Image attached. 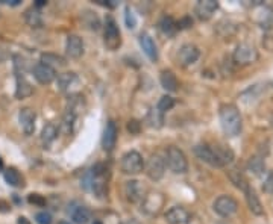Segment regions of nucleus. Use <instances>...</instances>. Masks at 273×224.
I'll use <instances>...</instances> for the list:
<instances>
[{
  "label": "nucleus",
  "mask_w": 273,
  "mask_h": 224,
  "mask_svg": "<svg viewBox=\"0 0 273 224\" xmlns=\"http://www.w3.org/2000/svg\"><path fill=\"white\" fill-rule=\"evenodd\" d=\"M194 153L199 159L211 167L222 168L234 161V152L226 146H210V144H199L194 147Z\"/></svg>",
  "instance_id": "obj_1"
},
{
  "label": "nucleus",
  "mask_w": 273,
  "mask_h": 224,
  "mask_svg": "<svg viewBox=\"0 0 273 224\" xmlns=\"http://www.w3.org/2000/svg\"><path fill=\"white\" fill-rule=\"evenodd\" d=\"M220 124H222V129L225 132V135L234 138L240 135V132L243 129V123H241V115L240 111L236 104H223L222 108H220Z\"/></svg>",
  "instance_id": "obj_2"
},
{
  "label": "nucleus",
  "mask_w": 273,
  "mask_h": 224,
  "mask_svg": "<svg viewBox=\"0 0 273 224\" xmlns=\"http://www.w3.org/2000/svg\"><path fill=\"white\" fill-rule=\"evenodd\" d=\"M165 165L170 168L176 174H184L188 170V161L181 149L178 147H168L165 152Z\"/></svg>",
  "instance_id": "obj_3"
},
{
  "label": "nucleus",
  "mask_w": 273,
  "mask_h": 224,
  "mask_svg": "<svg viewBox=\"0 0 273 224\" xmlns=\"http://www.w3.org/2000/svg\"><path fill=\"white\" fill-rule=\"evenodd\" d=\"M120 170L125 174H138L145 170V161H143V156L131 150L123 155L122 161H120Z\"/></svg>",
  "instance_id": "obj_4"
},
{
  "label": "nucleus",
  "mask_w": 273,
  "mask_h": 224,
  "mask_svg": "<svg viewBox=\"0 0 273 224\" xmlns=\"http://www.w3.org/2000/svg\"><path fill=\"white\" fill-rule=\"evenodd\" d=\"M258 58H259L258 50L248 43L238 44L236 47V50H234V55H232V61L237 65H251V64L256 62Z\"/></svg>",
  "instance_id": "obj_5"
},
{
  "label": "nucleus",
  "mask_w": 273,
  "mask_h": 224,
  "mask_svg": "<svg viewBox=\"0 0 273 224\" xmlns=\"http://www.w3.org/2000/svg\"><path fill=\"white\" fill-rule=\"evenodd\" d=\"M145 170H146V174L149 179L152 180H161L164 177V173H165V159L158 155V153H153L147 162L145 164Z\"/></svg>",
  "instance_id": "obj_6"
},
{
  "label": "nucleus",
  "mask_w": 273,
  "mask_h": 224,
  "mask_svg": "<svg viewBox=\"0 0 273 224\" xmlns=\"http://www.w3.org/2000/svg\"><path fill=\"white\" fill-rule=\"evenodd\" d=\"M213 207H214V212L218 214L220 217L229 218L234 214H237L238 202L231 195H220V197H217V199H216Z\"/></svg>",
  "instance_id": "obj_7"
},
{
  "label": "nucleus",
  "mask_w": 273,
  "mask_h": 224,
  "mask_svg": "<svg viewBox=\"0 0 273 224\" xmlns=\"http://www.w3.org/2000/svg\"><path fill=\"white\" fill-rule=\"evenodd\" d=\"M105 46L108 50H117L122 46V35L115 20L112 17H107L105 21Z\"/></svg>",
  "instance_id": "obj_8"
},
{
  "label": "nucleus",
  "mask_w": 273,
  "mask_h": 224,
  "mask_svg": "<svg viewBox=\"0 0 273 224\" xmlns=\"http://www.w3.org/2000/svg\"><path fill=\"white\" fill-rule=\"evenodd\" d=\"M254 21L259 24L264 29H270L273 26V8L263 3V0L259 3L254 5Z\"/></svg>",
  "instance_id": "obj_9"
},
{
  "label": "nucleus",
  "mask_w": 273,
  "mask_h": 224,
  "mask_svg": "<svg viewBox=\"0 0 273 224\" xmlns=\"http://www.w3.org/2000/svg\"><path fill=\"white\" fill-rule=\"evenodd\" d=\"M164 195L161 192H149L141 202V210L147 215H157L164 206Z\"/></svg>",
  "instance_id": "obj_10"
},
{
  "label": "nucleus",
  "mask_w": 273,
  "mask_h": 224,
  "mask_svg": "<svg viewBox=\"0 0 273 224\" xmlns=\"http://www.w3.org/2000/svg\"><path fill=\"white\" fill-rule=\"evenodd\" d=\"M200 56V50L194 44H184L176 55V61L181 67H190L196 62Z\"/></svg>",
  "instance_id": "obj_11"
},
{
  "label": "nucleus",
  "mask_w": 273,
  "mask_h": 224,
  "mask_svg": "<svg viewBox=\"0 0 273 224\" xmlns=\"http://www.w3.org/2000/svg\"><path fill=\"white\" fill-rule=\"evenodd\" d=\"M125 195H126L127 202H131V203L143 202V199L146 197L145 187H143L141 182H138V180H127L125 183Z\"/></svg>",
  "instance_id": "obj_12"
},
{
  "label": "nucleus",
  "mask_w": 273,
  "mask_h": 224,
  "mask_svg": "<svg viewBox=\"0 0 273 224\" xmlns=\"http://www.w3.org/2000/svg\"><path fill=\"white\" fill-rule=\"evenodd\" d=\"M34 77L41 85H49L56 79V71H55V69L49 67V65L38 62L34 67Z\"/></svg>",
  "instance_id": "obj_13"
},
{
  "label": "nucleus",
  "mask_w": 273,
  "mask_h": 224,
  "mask_svg": "<svg viewBox=\"0 0 273 224\" xmlns=\"http://www.w3.org/2000/svg\"><path fill=\"white\" fill-rule=\"evenodd\" d=\"M217 8H218V2H216V0H200L194 6V12H196L199 20L206 21L214 16Z\"/></svg>",
  "instance_id": "obj_14"
},
{
  "label": "nucleus",
  "mask_w": 273,
  "mask_h": 224,
  "mask_svg": "<svg viewBox=\"0 0 273 224\" xmlns=\"http://www.w3.org/2000/svg\"><path fill=\"white\" fill-rule=\"evenodd\" d=\"M165 220L168 224H187L191 220V214L185 207L173 206L165 212Z\"/></svg>",
  "instance_id": "obj_15"
},
{
  "label": "nucleus",
  "mask_w": 273,
  "mask_h": 224,
  "mask_svg": "<svg viewBox=\"0 0 273 224\" xmlns=\"http://www.w3.org/2000/svg\"><path fill=\"white\" fill-rule=\"evenodd\" d=\"M117 137H119V129H117V124L111 120L107 123L105 130H103V137H102V147L107 152L114 150L115 142H117Z\"/></svg>",
  "instance_id": "obj_16"
},
{
  "label": "nucleus",
  "mask_w": 273,
  "mask_h": 224,
  "mask_svg": "<svg viewBox=\"0 0 273 224\" xmlns=\"http://www.w3.org/2000/svg\"><path fill=\"white\" fill-rule=\"evenodd\" d=\"M18 120L21 124V129L26 135H32L35 132V120H36V114L31 108H23L20 109L18 114Z\"/></svg>",
  "instance_id": "obj_17"
},
{
  "label": "nucleus",
  "mask_w": 273,
  "mask_h": 224,
  "mask_svg": "<svg viewBox=\"0 0 273 224\" xmlns=\"http://www.w3.org/2000/svg\"><path fill=\"white\" fill-rule=\"evenodd\" d=\"M66 52L69 58L79 59L84 55V41L79 35H69L66 43Z\"/></svg>",
  "instance_id": "obj_18"
},
{
  "label": "nucleus",
  "mask_w": 273,
  "mask_h": 224,
  "mask_svg": "<svg viewBox=\"0 0 273 224\" xmlns=\"http://www.w3.org/2000/svg\"><path fill=\"white\" fill-rule=\"evenodd\" d=\"M140 46L143 49V52L146 53V56L150 59V61H158V49H157V44L152 39L150 35L147 34H141L140 35Z\"/></svg>",
  "instance_id": "obj_19"
},
{
  "label": "nucleus",
  "mask_w": 273,
  "mask_h": 224,
  "mask_svg": "<svg viewBox=\"0 0 273 224\" xmlns=\"http://www.w3.org/2000/svg\"><path fill=\"white\" fill-rule=\"evenodd\" d=\"M244 195H246V202H248V206L251 209V212L255 214V215H263L264 214V207H263L261 200L258 199L256 192L249 187L248 190L244 191Z\"/></svg>",
  "instance_id": "obj_20"
},
{
  "label": "nucleus",
  "mask_w": 273,
  "mask_h": 224,
  "mask_svg": "<svg viewBox=\"0 0 273 224\" xmlns=\"http://www.w3.org/2000/svg\"><path fill=\"white\" fill-rule=\"evenodd\" d=\"M160 82H161V86L165 89V91H170V93H175L178 91V86H179V82L175 76V73L172 70H164L161 71L160 74Z\"/></svg>",
  "instance_id": "obj_21"
},
{
  "label": "nucleus",
  "mask_w": 273,
  "mask_h": 224,
  "mask_svg": "<svg viewBox=\"0 0 273 224\" xmlns=\"http://www.w3.org/2000/svg\"><path fill=\"white\" fill-rule=\"evenodd\" d=\"M34 93V88L32 85L26 81V79L21 76V74H17V86H16V99L18 100H23L26 97L32 96Z\"/></svg>",
  "instance_id": "obj_22"
},
{
  "label": "nucleus",
  "mask_w": 273,
  "mask_h": 224,
  "mask_svg": "<svg viewBox=\"0 0 273 224\" xmlns=\"http://www.w3.org/2000/svg\"><path fill=\"white\" fill-rule=\"evenodd\" d=\"M81 21L85 26L87 29L90 31H99L100 29V18L97 17L96 12L93 11H84L81 14Z\"/></svg>",
  "instance_id": "obj_23"
},
{
  "label": "nucleus",
  "mask_w": 273,
  "mask_h": 224,
  "mask_svg": "<svg viewBox=\"0 0 273 224\" xmlns=\"http://www.w3.org/2000/svg\"><path fill=\"white\" fill-rule=\"evenodd\" d=\"M69 212L76 224H88V221L91 220V212L85 206H76L72 210H69Z\"/></svg>",
  "instance_id": "obj_24"
},
{
  "label": "nucleus",
  "mask_w": 273,
  "mask_h": 224,
  "mask_svg": "<svg viewBox=\"0 0 273 224\" xmlns=\"http://www.w3.org/2000/svg\"><path fill=\"white\" fill-rule=\"evenodd\" d=\"M56 135H58V127L52 123H47L44 127H43V132H41V141H43V146L44 149H49L50 144L56 139Z\"/></svg>",
  "instance_id": "obj_25"
},
{
  "label": "nucleus",
  "mask_w": 273,
  "mask_h": 224,
  "mask_svg": "<svg viewBox=\"0 0 273 224\" xmlns=\"http://www.w3.org/2000/svg\"><path fill=\"white\" fill-rule=\"evenodd\" d=\"M24 21L28 23L31 28H41L43 26V18H41V12L38 11L35 6L29 8L24 12Z\"/></svg>",
  "instance_id": "obj_26"
},
{
  "label": "nucleus",
  "mask_w": 273,
  "mask_h": 224,
  "mask_svg": "<svg viewBox=\"0 0 273 224\" xmlns=\"http://www.w3.org/2000/svg\"><path fill=\"white\" fill-rule=\"evenodd\" d=\"M3 177L6 180L8 185L14 187V188H20L23 187V177L21 174L18 173V171L16 168H8L3 171Z\"/></svg>",
  "instance_id": "obj_27"
},
{
  "label": "nucleus",
  "mask_w": 273,
  "mask_h": 224,
  "mask_svg": "<svg viewBox=\"0 0 273 224\" xmlns=\"http://www.w3.org/2000/svg\"><path fill=\"white\" fill-rule=\"evenodd\" d=\"M76 82H77V76H76L74 73H72V71L59 74V76H58V81H56L58 88H59L61 91H67V89H69L70 86H73Z\"/></svg>",
  "instance_id": "obj_28"
},
{
  "label": "nucleus",
  "mask_w": 273,
  "mask_h": 224,
  "mask_svg": "<svg viewBox=\"0 0 273 224\" xmlns=\"http://www.w3.org/2000/svg\"><path fill=\"white\" fill-rule=\"evenodd\" d=\"M248 170L255 176H261L266 171V162L263 157L259 156H252L249 162H248Z\"/></svg>",
  "instance_id": "obj_29"
},
{
  "label": "nucleus",
  "mask_w": 273,
  "mask_h": 224,
  "mask_svg": "<svg viewBox=\"0 0 273 224\" xmlns=\"http://www.w3.org/2000/svg\"><path fill=\"white\" fill-rule=\"evenodd\" d=\"M229 179H231V182L234 183V185H236L238 190H241L243 192L249 188V183H248V179L244 177V174L243 173H240L238 170H231L229 171Z\"/></svg>",
  "instance_id": "obj_30"
},
{
  "label": "nucleus",
  "mask_w": 273,
  "mask_h": 224,
  "mask_svg": "<svg viewBox=\"0 0 273 224\" xmlns=\"http://www.w3.org/2000/svg\"><path fill=\"white\" fill-rule=\"evenodd\" d=\"M160 31L167 35V36H172L175 35V32L178 31V26H176V21L172 18V17H167L164 16L161 20H160Z\"/></svg>",
  "instance_id": "obj_31"
},
{
  "label": "nucleus",
  "mask_w": 273,
  "mask_h": 224,
  "mask_svg": "<svg viewBox=\"0 0 273 224\" xmlns=\"http://www.w3.org/2000/svg\"><path fill=\"white\" fill-rule=\"evenodd\" d=\"M41 64H46L49 67L55 69L56 65L58 67H62V65H66V59L58 56V55H54V53H44L41 56Z\"/></svg>",
  "instance_id": "obj_32"
},
{
  "label": "nucleus",
  "mask_w": 273,
  "mask_h": 224,
  "mask_svg": "<svg viewBox=\"0 0 273 224\" xmlns=\"http://www.w3.org/2000/svg\"><path fill=\"white\" fill-rule=\"evenodd\" d=\"M164 114L163 112H160L158 109H152L150 112H149V115H147V123L152 126V127H155V129H160L161 126H163V123H164V117H163Z\"/></svg>",
  "instance_id": "obj_33"
},
{
  "label": "nucleus",
  "mask_w": 273,
  "mask_h": 224,
  "mask_svg": "<svg viewBox=\"0 0 273 224\" xmlns=\"http://www.w3.org/2000/svg\"><path fill=\"white\" fill-rule=\"evenodd\" d=\"M76 118H77V115H74V114H72V112H66L64 114V118H62V124H61V129L66 132V134H72L73 132V124H74V121H76Z\"/></svg>",
  "instance_id": "obj_34"
},
{
  "label": "nucleus",
  "mask_w": 273,
  "mask_h": 224,
  "mask_svg": "<svg viewBox=\"0 0 273 224\" xmlns=\"http://www.w3.org/2000/svg\"><path fill=\"white\" fill-rule=\"evenodd\" d=\"M173 106H175V99L170 97V96H163V97L160 99L158 104H157V109H158L160 112L164 114L165 111H170Z\"/></svg>",
  "instance_id": "obj_35"
},
{
  "label": "nucleus",
  "mask_w": 273,
  "mask_h": 224,
  "mask_svg": "<svg viewBox=\"0 0 273 224\" xmlns=\"http://www.w3.org/2000/svg\"><path fill=\"white\" fill-rule=\"evenodd\" d=\"M35 221L38 224H52V221H54V218H52L50 212H47V210H41V212H38L35 215Z\"/></svg>",
  "instance_id": "obj_36"
},
{
  "label": "nucleus",
  "mask_w": 273,
  "mask_h": 224,
  "mask_svg": "<svg viewBox=\"0 0 273 224\" xmlns=\"http://www.w3.org/2000/svg\"><path fill=\"white\" fill-rule=\"evenodd\" d=\"M263 191L267 192V194H273V173H270L266 176L264 179V183H263Z\"/></svg>",
  "instance_id": "obj_37"
},
{
  "label": "nucleus",
  "mask_w": 273,
  "mask_h": 224,
  "mask_svg": "<svg viewBox=\"0 0 273 224\" xmlns=\"http://www.w3.org/2000/svg\"><path fill=\"white\" fill-rule=\"evenodd\" d=\"M28 202L31 205H36V206H46V199L41 195H38V194H31L28 197Z\"/></svg>",
  "instance_id": "obj_38"
},
{
  "label": "nucleus",
  "mask_w": 273,
  "mask_h": 224,
  "mask_svg": "<svg viewBox=\"0 0 273 224\" xmlns=\"http://www.w3.org/2000/svg\"><path fill=\"white\" fill-rule=\"evenodd\" d=\"M176 26H178V29H188V28H191V26H193V18L188 17V16L182 17V18L176 23Z\"/></svg>",
  "instance_id": "obj_39"
},
{
  "label": "nucleus",
  "mask_w": 273,
  "mask_h": 224,
  "mask_svg": "<svg viewBox=\"0 0 273 224\" xmlns=\"http://www.w3.org/2000/svg\"><path fill=\"white\" fill-rule=\"evenodd\" d=\"M125 20H126V26L129 29H134L135 28V17H134V14H132V11L129 9V8H126V16H125Z\"/></svg>",
  "instance_id": "obj_40"
},
{
  "label": "nucleus",
  "mask_w": 273,
  "mask_h": 224,
  "mask_svg": "<svg viewBox=\"0 0 273 224\" xmlns=\"http://www.w3.org/2000/svg\"><path fill=\"white\" fill-rule=\"evenodd\" d=\"M140 129H141V124H140V121H137V120H131V121L127 123V130L131 132L132 135L140 134Z\"/></svg>",
  "instance_id": "obj_41"
},
{
  "label": "nucleus",
  "mask_w": 273,
  "mask_h": 224,
  "mask_svg": "<svg viewBox=\"0 0 273 224\" xmlns=\"http://www.w3.org/2000/svg\"><path fill=\"white\" fill-rule=\"evenodd\" d=\"M2 3H8V5H12V6H16L20 3V0H0Z\"/></svg>",
  "instance_id": "obj_42"
},
{
  "label": "nucleus",
  "mask_w": 273,
  "mask_h": 224,
  "mask_svg": "<svg viewBox=\"0 0 273 224\" xmlns=\"http://www.w3.org/2000/svg\"><path fill=\"white\" fill-rule=\"evenodd\" d=\"M17 224H31V223H29V220L26 218V217H20V218L17 220Z\"/></svg>",
  "instance_id": "obj_43"
},
{
  "label": "nucleus",
  "mask_w": 273,
  "mask_h": 224,
  "mask_svg": "<svg viewBox=\"0 0 273 224\" xmlns=\"http://www.w3.org/2000/svg\"><path fill=\"white\" fill-rule=\"evenodd\" d=\"M122 224H140L135 218H131V220H126V221H123Z\"/></svg>",
  "instance_id": "obj_44"
},
{
  "label": "nucleus",
  "mask_w": 273,
  "mask_h": 224,
  "mask_svg": "<svg viewBox=\"0 0 273 224\" xmlns=\"http://www.w3.org/2000/svg\"><path fill=\"white\" fill-rule=\"evenodd\" d=\"M44 5H46V2H44V0H38V2H36V3H35L34 6H35V8L38 9V8H41V6H44Z\"/></svg>",
  "instance_id": "obj_45"
},
{
  "label": "nucleus",
  "mask_w": 273,
  "mask_h": 224,
  "mask_svg": "<svg viewBox=\"0 0 273 224\" xmlns=\"http://www.w3.org/2000/svg\"><path fill=\"white\" fill-rule=\"evenodd\" d=\"M0 170H3V162H2V159H0Z\"/></svg>",
  "instance_id": "obj_46"
},
{
  "label": "nucleus",
  "mask_w": 273,
  "mask_h": 224,
  "mask_svg": "<svg viewBox=\"0 0 273 224\" xmlns=\"http://www.w3.org/2000/svg\"><path fill=\"white\" fill-rule=\"evenodd\" d=\"M58 224H70V223H67V221H59Z\"/></svg>",
  "instance_id": "obj_47"
},
{
  "label": "nucleus",
  "mask_w": 273,
  "mask_h": 224,
  "mask_svg": "<svg viewBox=\"0 0 273 224\" xmlns=\"http://www.w3.org/2000/svg\"><path fill=\"white\" fill-rule=\"evenodd\" d=\"M93 224H102V223H100V221H94Z\"/></svg>",
  "instance_id": "obj_48"
},
{
  "label": "nucleus",
  "mask_w": 273,
  "mask_h": 224,
  "mask_svg": "<svg viewBox=\"0 0 273 224\" xmlns=\"http://www.w3.org/2000/svg\"><path fill=\"white\" fill-rule=\"evenodd\" d=\"M272 85H273V82H272Z\"/></svg>",
  "instance_id": "obj_49"
}]
</instances>
